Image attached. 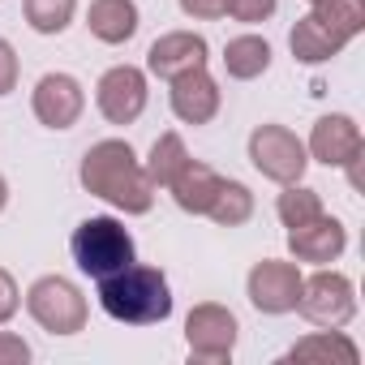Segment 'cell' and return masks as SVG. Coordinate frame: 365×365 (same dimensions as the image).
Listing matches in <instances>:
<instances>
[{
	"mask_svg": "<svg viewBox=\"0 0 365 365\" xmlns=\"http://www.w3.org/2000/svg\"><path fill=\"white\" fill-rule=\"evenodd\" d=\"M279 9V0H228V18L254 26V22H267L271 14Z\"/></svg>",
	"mask_w": 365,
	"mask_h": 365,
	"instance_id": "obj_24",
	"label": "cell"
},
{
	"mask_svg": "<svg viewBox=\"0 0 365 365\" xmlns=\"http://www.w3.org/2000/svg\"><path fill=\"white\" fill-rule=\"evenodd\" d=\"M5 207H9V180L0 176V215H5Z\"/></svg>",
	"mask_w": 365,
	"mask_h": 365,
	"instance_id": "obj_29",
	"label": "cell"
},
{
	"mask_svg": "<svg viewBox=\"0 0 365 365\" xmlns=\"http://www.w3.org/2000/svg\"><path fill=\"white\" fill-rule=\"evenodd\" d=\"M138 26H142V14L133 0H91V9H86V31L108 48L129 43Z\"/></svg>",
	"mask_w": 365,
	"mask_h": 365,
	"instance_id": "obj_17",
	"label": "cell"
},
{
	"mask_svg": "<svg viewBox=\"0 0 365 365\" xmlns=\"http://www.w3.org/2000/svg\"><path fill=\"white\" fill-rule=\"evenodd\" d=\"M309 5H327V0H309Z\"/></svg>",
	"mask_w": 365,
	"mask_h": 365,
	"instance_id": "obj_30",
	"label": "cell"
},
{
	"mask_svg": "<svg viewBox=\"0 0 365 365\" xmlns=\"http://www.w3.org/2000/svg\"><path fill=\"white\" fill-rule=\"evenodd\" d=\"M146 99H150V91H146V73L138 65H112L95 86V103L108 125H133L146 112Z\"/></svg>",
	"mask_w": 365,
	"mask_h": 365,
	"instance_id": "obj_10",
	"label": "cell"
},
{
	"mask_svg": "<svg viewBox=\"0 0 365 365\" xmlns=\"http://www.w3.org/2000/svg\"><path fill=\"white\" fill-rule=\"evenodd\" d=\"M301 267L297 262H284V258H262L254 262L250 279H245V292H250V305L258 314H292L297 301H301Z\"/></svg>",
	"mask_w": 365,
	"mask_h": 365,
	"instance_id": "obj_9",
	"label": "cell"
},
{
	"mask_svg": "<svg viewBox=\"0 0 365 365\" xmlns=\"http://www.w3.org/2000/svg\"><path fill=\"white\" fill-rule=\"evenodd\" d=\"M26 309L48 335H78L86 327V297L65 275H39L26 288Z\"/></svg>",
	"mask_w": 365,
	"mask_h": 365,
	"instance_id": "obj_5",
	"label": "cell"
},
{
	"mask_svg": "<svg viewBox=\"0 0 365 365\" xmlns=\"http://www.w3.org/2000/svg\"><path fill=\"white\" fill-rule=\"evenodd\" d=\"M82 190L103 198L108 207L125 211V215H146L155 207V185L142 168V159L133 155V146L125 138H103L82 155Z\"/></svg>",
	"mask_w": 365,
	"mask_h": 365,
	"instance_id": "obj_1",
	"label": "cell"
},
{
	"mask_svg": "<svg viewBox=\"0 0 365 365\" xmlns=\"http://www.w3.org/2000/svg\"><path fill=\"white\" fill-rule=\"evenodd\" d=\"M237 314L220 301H202L190 309L185 318V344H190V356L194 361H207V365H220V361H232L237 352Z\"/></svg>",
	"mask_w": 365,
	"mask_h": 365,
	"instance_id": "obj_8",
	"label": "cell"
},
{
	"mask_svg": "<svg viewBox=\"0 0 365 365\" xmlns=\"http://www.w3.org/2000/svg\"><path fill=\"white\" fill-rule=\"evenodd\" d=\"M288 250H292V258H297V262L327 267V262H335V258L348 250V228H344L335 215H327V211H322L318 220L288 228Z\"/></svg>",
	"mask_w": 365,
	"mask_h": 365,
	"instance_id": "obj_15",
	"label": "cell"
},
{
	"mask_svg": "<svg viewBox=\"0 0 365 365\" xmlns=\"http://www.w3.org/2000/svg\"><path fill=\"white\" fill-rule=\"evenodd\" d=\"M275 215L284 220V228H297V224H309V220H318L322 215V194L318 190H309V185H284V194H279V202H275Z\"/></svg>",
	"mask_w": 365,
	"mask_h": 365,
	"instance_id": "obj_23",
	"label": "cell"
},
{
	"mask_svg": "<svg viewBox=\"0 0 365 365\" xmlns=\"http://www.w3.org/2000/svg\"><path fill=\"white\" fill-rule=\"evenodd\" d=\"M361 31H365V0H327V5H309V14L292 26L288 48L301 65H322L339 56Z\"/></svg>",
	"mask_w": 365,
	"mask_h": 365,
	"instance_id": "obj_3",
	"label": "cell"
},
{
	"mask_svg": "<svg viewBox=\"0 0 365 365\" xmlns=\"http://www.w3.org/2000/svg\"><path fill=\"white\" fill-rule=\"evenodd\" d=\"M99 305L108 318H116L125 327H155L172 314V288L159 267L129 262L125 271L99 279Z\"/></svg>",
	"mask_w": 365,
	"mask_h": 365,
	"instance_id": "obj_2",
	"label": "cell"
},
{
	"mask_svg": "<svg viewBox=\"0 0 365 365\" xmlns=\"http://www.w3.org/2000/svg\"><path fill=\"white\" fill-rule=\"evenodd\" d=\"M250 163L267 180H275V185H297L305 176V168H309V150L288 125L271 120V125H258L250 133Z\"/></svg>",
	"mask_w": 365,
	"mask_h": 365,
	"instance_id": "obj_6",
	"label": "cell"
},
{
	"mask_svg": "<svg viewBox=\"0 0 365 365\" xmlns=\"http://www.w3.org/2000/svg\"><path fill=\"white\" fill-rule=\"evenodd\" d=\"M284 361H292V365H356L361 361V348L344 331H322L318 327L314 335L297 339L284 352Z\"/></svg>",
	"mask_w": 365,
	"mask_h": 365,
	"instance_id": "obj_18",
	"label": "cell"
},
{
	"mask_svg": "<svg viewBox=\"0 0 365 365\" xmlns=\"http://www.w3.org/2000/svg\"><path fill=\"white\" fill-rule=\"evenodd\" d=\"M86 108V91L73 73H43L31 91V112L48 129H73Z\"/></svg>",
	"mask_w": 365,
	"mask_h": 365,
	"instance_id": "obj_11",
	"label": "cell"
},
{
	"mask_svg": "<svg viewBox=\"0 0 365 365\" xmlns=\"http://www.w3.org/2000/svg\"><path fill=\"white\" fill-rule=\"evenodd\" d=\"M180 14L194 18V22H220L228 18V0H176Z\"/></svg>",
	"mask_w": 365,
	"mask_h": 365,
	"instance_id": "obj_25",
	"label": "cell"
},
{
	"mask_svg": "<svg viewBox=\"0 0 365 365\" xmlns=\"http://www.w3.org/2000/svg\"><path fill=\"white\" fill-rule=\"evenodd\" d=\"M301 318L322 327V331H344L356 318V288L348 275L339 271H318L309 279H301V301H297Z\"/></svg>",
	"mask_w": 365,
	"mask_h": 365,
	"instance_id": "obj_7",
	"label": "cell"
},
{
	"mask_svg": "<svg viewBox=\"0 0 365 365\" xmlns=\"http://www.w3.org/2000/svg\"><path fill=\"white\" fill-rule=\"evenodd\" d=\"M207 56H211V48H207L202 35H194V31H168V35H159V39L150 43L146 69H150L155 78L172 82V78L190 73V69H202Z\"/></svg>",
	"mask_w": 365,
	"mask_h": 365,
	"instance_id": "obj_14",
	"label": "cell"
},
{
	"mask_svg": "<svg viewBox=\"0 0 365 365\" xmlns=\"http://www.w3.org/2000/svg\"><path fill=\"white\" fill-rule=\"evenodd\" d=\"M185 163H190L185 138H180V133H159L142 168H146V176H150V185H155V190H168L172 180H176V172L185 168Z\"/></svg>",
	"mask_w": 365,
	"mask_h": 365,
	"instance_id": "obj_20",
	"label": "cell"
},
{
	"mask_svg": "<svg viewBox=\"0 0 365 365\" xmlns=\"http://www.w3.org/2000/svg\"><path fill=\"white\" fill-rule=\"evenodd\" d=\"M224 69L237 82H254L271 69V43L262 35H237L224 43Z\"/></svg>",
	"mask_w": 365,
	"mask_h": 365,
	"instance_id": "obj_19",
	"label": "cell"
},
{
	"mask_svg": "<svg viewBox=\"0 0 365 365\" xmlns=\"http://www.w3.org/2000/svg\"><path fill=\"white\" fill-rule=\"evenodd\" d=\"M69 254H73L78 271L91 275L95 284L108 279V275H116V271H125L129 262H138V245H133L129 228L120 220H112V215L82 220L73 228V237H69Z\"/></svg>",
	"mask_w": 365,
	"mask_h": 365,
	"instance_id": "obj_4",
	"label": "cell"
},
{
	"mask_svg": "<svg viewBox=\"0 0 365 365\" xmlns=\"http://www.w3.org/2000/svg\"><path fill=\"white\" fill-rule=\"evenodd\" d=\"M207 215H211L220 228H241V224H250V220H254V194H250V185H241V180H224Z\"/></svg>",
	"mask_w": 365,
	"mask_h": 365,
	"instance_id": "obj_21",
	"label": "cell"
},
{
	"mask_svg": "<svg viewBox=\"0 0 365 365\" xmlns=\"http://www.w3.org/2000/svg\"><path fill=\"white\" fill-rule=\"evenodd\" d=\"M22 14L35 35H65L78 14V0H22Z\"/></svg>",
	"mask_w": 365,
	"mask_h": 365,
	"instance_id": "obj_22",
	"label": "cell"
},
{
	"mask_svg": "<svg viewBox=\"0 0 365 365\" xmlns=\"http://www.w3.org/2000/svg\"><path fill=\"white\" fill-rule=\"evenodd\" d=\"M18 305H22V292H18V279L0 267V327H5L14 314H18Z\"/></svg>",
	"mask_w": 365,
	"mask_h": 365,
	"instance_id": "obj_27",
	"label": "cell"
},
{
	"mask_svg": "<svg viewBox=\"0 0 365 365\" xmlns=\"http://www.w3.org/2000/svg\"><path fill=\"white\" fill-rule=\"evenodd\" d=\"M309 159L327 163V168H344L348 159H356L365 150V138H361V125L344 112H331L322 120H314L309 129V142H305Z\"/></svg>",
	"mask_w": 365,
	"mask_h": 365,
	"instance_id": "obj_12",
	"label": "cell"
},
{
	"mask_svg": "<svg viewBox=\"0 0 365 365\" xmlns=\"http://www.w3.org/2000/svg\"><path fill=\"white\" fill-rule=\"evenodd\" d=\"M18 52H14V43L9 39H0V95H9L14 86H18Z\"/></svg>",
	"mask_w": 365,
	"mask_h": 365,
	"instance_id": "obj_28",
	"label": "cell"
},
{
	"mask_svg": "<svg viewBox=\"0 0 365 365\" xmlns=\"http://www.w3.org/2000/svg\"><path fill=\"white\" fill-rule=\"evenodd\" d=\"M31 361V344L14 331H0V365H26Z\"/></svg>",
	"mask_w": 365,
	"mask_h": 365,
	"instance_id": "obj_26",
	"label": "cell"
},
{
	"mask_svg": "<svg viewBox=\"0 0 365 365\" xmlns=\"http://www.w3.org/2000/svg\"><path fill=\"white\" fill-rule=\"evenodd\" d=\"M168 86H172V91H168V103H172L176 120H185V125H211V120H215L224 95H220V82L207 73V65L180 73V78H172Z\"/></svg>",
	"mask_w": 365,
	"mask_h": 365,
	"instance_id": "obj_13",
	"label": "cell"
},
{
	"mask_svg": "<svg viewBox=\"0 0 365 365\" xmlns=\"http://www.w3.org/2000/svg\"><path fill=\"white\" fill-rule=\"evenodd\" d=\"M220 185H224V176L211 163L190 159L185 168L176 172V180L168 185V194H172V202L185 211V215H207L211 202H215V194H220Z\"/></svg>",
	"mask_w": 365,
	"mask_h": 365,
	"instance_id": "obj_16",
	"label": "cell"
}]
</instances>
